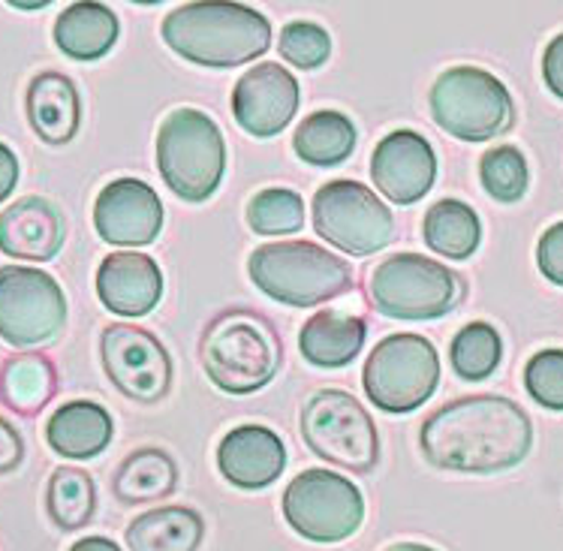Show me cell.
<instances>
[{"label": "cell", "instance_id": "1", "mask_svg": "<svg viewBox=\"0 0 563 551\" xmlns=\"http://www.w3.org/2000/svg\"><path fill=\"white\" fill-rule=\"evenodd\" d=\"M419 449L438 471L504 473L530 455L533 426L504 395H467L428 416Z\"/></svg>", "mask_w": 563, "mask_h": 551}, {"label": "cell", "instance_id": "2", "mask_svg": "<svg viewBox=\"0 0 563 551\" xmlns=\"http://www.w3.org/2000/svg\"><path fill=\"white\" fill-rule=\"evenodd\" d=\"M161 34L178 58L214 69L242 67L272 46V22L247 3H181Z\"/></svg>", "mask_w": 563, "mask_h": 551}, {"label": "cell", "instance_id": "3", "mask_svg": "<svg viewBox=\"0 0 563 551\" xmlns=\"http://www.w3.org/2000/svg\"><path fill=\"white\" fill-rule=\"evenodd\" d=\"M199 359L220 392L253 395L277 377L284 344L263 313L235 308L208 322L199 341Z\"/></svg>", "mask_w": 563, "mask_h": 551}, {"label": "cell", "instance_id": "4", "mask_svg": "<svg viewBox=\"0 0 563 551\" xmlns=\"http://www.w3.org/2000/svg\"><path fill=\"white\" fill-rule=\"evenodd\" d=\"M247 275L263 296L289 308H317L356 284V272L344 256L313 242L263 244L251 253Z\"/></svg>", "mask_w": 563, "mask_h": 551}, {"label": "cell", "instance_id": "5", "mask_svg": "<svg viewBox=\"0 0 563 551\" xmlns=\"http://www.w3.org/2000/svg\"><path fill=\"white\" fill-rule=\"evenodd\" d=\"M157 169L185 202H208L227 173V142L214 118L178 106L157 130Z\"/></svg>", "mask_w": 563, "mask_h": 551}, {"label": "cell", "instance_id": "6", "mask_svg": "<svg viewBox=\"0 0 563 551\" xmlns=\"http://www.w3.org/2000/svg\"><path fill=\"white\" fill-rule=\"evenodd\" d=\"M368 299L377 313L401 322L446 317L464 299V280L422 253H391L371 268Z\"/></svg>", "mask_w": 563, "mask_h": 551}, {"label": "cell", "instance_id": "7", "mask_svg": "<svg viewBox=\"0 0 563 551\" xmlns=\"http://www.w3.org/2000/svg\"><path fill=\"white\" fill-rule=\"evenodd\" d=\"M301 440L313 455L350 473H371L379 461V434L365 404L344 389H320L301 407Z\"/></svg>", "mask_w": 563, "mask_h": 551}, {"label": "cell", "instance_id": "8", "mask_svg": "<svg viewBox=\"0 0 563 551\" xmlns=\"http://www.w3.org/2000/svg\"><path fill=\"white\" fill-rule=\"evenodd\" d=\"M431 118L461 142H488L516 121V106L506 85L488 69L449 67L428 93Z\"/></svg>", "mask_w": 563, "mask_h": 551}, {"label": "cell", "instance_id": "9", "mask_svg": "<svg viewBox=\"0 0 563 551\" xmlns=\"http://www.w3.org/2000/svg\"><path fill=\"white\" fill-rule=\"evenodd\" d=\"M440 383L438 346L413 332L383 338L371 350L362 386L383 414H413L434 395Z\"/></svg>", "mask_w": 563, "mask_h": 551}, {"label": "cell", "instance_id": "10", "mask_svg": "<svg viewBox=\"0 0 563 551\" xmlns=\"http://www.w3.org/2000/svg\"><path fill=\"white\" fill-rule=\"evenodd\" d=\"M284 518L299 537L320 546L350 540L365 521V497L353 480L313 467L299 473L284 492Z\"/></svg>", "mask_w": 563, "mask_h": 551}, {"label": "cell", "instance_id": "11", "mask_svg": "<svg viewBox=\"0 0 563 551\" xmlns=\"http://www.w3.org/2000/svg\"><path fill=\"white\" fill-rule=\"evenodd\" d=\"M311 220L317 235L346 256L386 251L395 239L389 206L371 187L350 178L322 184L311 202Z\"/></svg>", "mask_w": 563, "mask_h": 551}, {"label": "cell", "instance_id": "12", "mask_svg": "<svg viewBox=\"0 0 563 551\" xmlns=\"http://www.w3.org/2000/svg\"><path fill=\"white\" fill-rule=\"evenodd\" d=\"M67 326V296L55 277L31 265L0 268V341L31 350L55 341Z\"/></svg>", "mask_w": 563, "mask_h": 551}, {"label": "cell", "instance_id": "13", "mask_svg": "<svg viewBox=\"0 0 563 551\" xmlns=\"http://www.w3.org/2000/svg\"><path fill=\"white\" fill-rule=\"evenodd\" d=\"M100 359L106 377L130 401L157 404L173 389V359L148 329L130 322L106 326L100 334Z\"/></svg>", "mask_w": 563, "mask_h": 551}, {"label": "cell", "instance_id": "14", "mask_svg": "<svg viewBox=\"0 0 563 551\" xmlns=\"http://www.w3.org/2000/svg\"><path fill=\"white\" fill-rule=\"evenodd\" d=\"M301 88L296 76L275 60H263L235 81L232 115L244 133L256 139H272L287 130L299 112Z\"/></svg>", "mask_w": 563, "mask_h": 551}, {"label": "cell", "instance_id": "15", "mask_svg": "<svg viewBox=\"0 0 563 551\" xmlns=\"http://www.w3.org/2000/svg\"><path fill=\"white\" fill-rule=\"evenodd\" d=\"M93 227L112 247H148L163 230L161 196L139 178H115L93 202Z\"/></svg>", "mask_w": 563, "mask_h": 551}, {"label": "cell", "instance_id": "16", "mask_svg": "<svg viewBox=\"0 0 563 551\" xmlns=\"http://www.w3.org/2000/svg\"><path fill=\"white\" fill-rule=\"evenodd\" d=\"M371 178L391 206H413L426 199L438 178L431 142L416 130H391L371 154Z\"/></svg>", "mask_w": 563, "mask_h": 551}, {"label": "cell", "instance_id": "17", "mask_svg": "<svg viewBox=\"0 0 563 551\" xmlns=\"http://www.w3.org/2000/svg\"><path fill=\"white\" fill-rule=\"evenodd\" d=\"M67 242V220L46 196H22L0 211V253L24 263H52Z\"/></svg>", "mask_w": 563, "mask_h": 551}, {"label": "cell", "instance_id": "18", "mask_svg": "<svg viewBox=\"0 0 563 551\" xmlns=\"http://www.w3.org/2000/svg\"><path fill=\"white\" fill-rule=\"evenodd\" d=\"M220 476L239 492H263L287 471V447L265 426H239L218 443Z\"/></svg>", "mask_w": 563, "mask_h": 551}, {"label": "cell", "instance_id": "19", "mask_svg": "<svg viewBox=\"0 0 563 551\" xmlns=\"http://www.w3.org/2000/svg\"><path fill=\"white\" fill-rule=\"evenodd\" d=\"M97 296L118 317H148L163 299V272L142 251H115L97 268Z\"/></svg>", "mask_w": 563, "mask_h": 551}, {"label": "cell", "instance_id": "20", "mask_svg": "<svg viewBox=\"0 0 563 551\" xmlns=\"http://www.w3.org/2000/svg\"><path fill=\"white\" fill-rule=\"evenodd\" d=\"M27 121L46 145H67L81 126V100L64 73L46 69L27 85Z\"/></svg>", "mask_w": 563, "mask_h": 551}, {"label": "cell", "instance_id": "21", "mask_svg": "<svg viewBox=\"0 0 563 551\" xmlns=\"http://www.w3.org/2000/svg\"><path fill=\"white\" fill-rule=\"evenodd\" d=\"M115 419L97 401H67L46 422V443L73 461L97 459L109 449Z\"/></svg>", "mask_w": 563, "mask_h": 551}, {"label": "cell", "instance_id": "22", "mask_svg": "<svg viewBox=\"0 0 563 551\" xmlns=\"http://www.w3.org/2000/svg\"><path fill=\"white\" fill-rule=\"evenodd\" d=\"M368 338V326L356 313L344 310H320L301 326L299 350L305 362L322 371L353 365Z\"/></svg>", "mask_w": 563, "mask_h": 551}, {"label": "cell", "instance_id": "23", "mask_svg": "<svg viewBox=\"0 0 563 551\" xmlns=\"http://www.w3.org/2000/svg\"><path fill=\"white\" fill-rule=\"evenodd\" d=\"M130 551H199L206 540V518L190 506H161L126 525Z\"/></svg>", "mask_w": 563, "mask_h": 551}, {"label": "cell", "instance_id": "24", "mask_svg": "<svg viewBox=\"0 0 563 551\" xmlns=\"http://www.w3.org/2000/svg\"><path fill=\"white\" fill-rule=\"evenodd\" d=\"M121 24L106 3H73L55 22V46L73 60H100L118 43Z\"/></svg>", "mask_w": 563, "mask_h": 551}, {"label": "cell", "instance_id": "25", "mask_svg": "<svg viewBox=\"0 0 563 551\" xmlns=\"http://www.w3.org/2000/svg\"><path fill=\"white\" fill-rule=\"evenodd\" d=\"M175 488H178V464L169 452L157 447H142L130 452L112 480L115 497L130 506L163 500V497L175 494Z\"/></svg>", "mask_w": 563, "mask_h": 551}, {"label": "cell", "instance_id": "26", "mask_svg": "<svg viewBox=\"0 0 563 551\" xmlns=\"http://www.w3.org/2000/svg\"><path fill=\"white\" fill-rule=\"evenodd\" d=\"M58 371L43 353H19L3 362L0 398L19 416H36L55 398Z\"/></svg>", "mask_w": 563, "mask_h": 551}, {"label": "cell", "instance_id": "27", "mask_svg": "<svg viewBox=\"0 0 563 551\" xmlns=\"http://www.w3.org/2000/svg\"><path fill=\"white\" fill-rule=\"evenodd\" d=\"M422 239H426L428 251L449 256V260H467L483 242V223L467 202L440 199L426 211Z\"/></svg>", "mask_w": 563, "mask_h": 551}, {"label": "cell", "instance_id": "28", "mask_svg": "<svg viewBox=\"0 0 563 551\" xmlns=\"http://www.w3.org/2000/svg\"><path fill=\"white\" fill-rule=\"evenodd\" d=\"M356 124L353 118L334 109H320L305 118L292 136V148L311 166H338L356 151Z\"/></svg>", "mask_w": 563, "mask_h": 551}, {"label": "cell", "instance_id": "29", "mask_svg": "<svg viewBox=\"0 0 563 551\" xmlns=\"http://www.w3.org/2000/svg\"><path fill=\"white\" fill-rule=\"evenodd\" d=\"M46 513L60 530H81L97 513V485L81 467H58L48 476Z\"/></svg>", "mask_w": 563, "mask_h": 551}, {"label": "cell", "instance_id": "30", "mask_svg": "<svg viewBox=\"0 0 563 551\" xmlns=\"http://www.w3.org/2000/svg\"><path fill=\"white\" fill-rule=\"evenodd\" d=\"M504 359V341L492 322H467L449 346V362L461 379H485L492 377Z\"/></svg>", "mask_w": 563, "mask_h": 551}, {"label": "cell", "instance_id": "31", "mask_svg": "<svg viewBox=\"0 0 563 551\" xmlns=\"http://www.w3.org/2000/svg\"><path fill=\"white\" fill-rule=\"evenodd\" d=\"M247 223L256 235H292L305 227V199L289 187H265L247 202Z\"/></svg>", "mask_w": 563, "mask_h": 551}, {"label": "cell", "instance_id": "32", "mask_svg": "<svg viewBox=\"0 0 563 551\" xmlns=\"http://www.w3.org/2000/svg\"><path fill=\"white\" fill-rule=\"evenodd\" d=\"M479 178H483L485 194L492 196L495 202L512 206V202H521V196L528 194V161H525V154L516 145H497V148L483 154Z\"/></svg>", "mask_w": 563, "mask_h": 551}, {"label": "cell", "instance_id": "33", "mask_svg": "<svg viewBox=\"0 0 563 551\" xmlns=\"http://www.w3.org/2000/svg\"><path fill=\"white\" fill-rule=\"evenodd\" d=\"M280 58L299 69H317L332 58V36L317 22H289L277 43Z\"/></svg>", "mask_w": 563, "mask_h": 551}, {"label": "cell", "instance_id": "34", "mask_svg": "<svg viewBox=\"0 0 563 551\" xmlns=\"http://www.w3.org/2000/svg\"><path fill=\"white\" fill-rule=\"evenodd\" d=\"M525 389L545 410L563 414V350H540L525 367Z\"/></svg>", "mask_w": 563, "mask_h": 551}, {"label": "cell", "instance_id": "35", "mask_svg": "<svg viewBox=\"0 0 563 551\" xmlns=\"http://www.w3.org/2000/svg\"><path fill=\"white\" fill-rule=\"evenodd\" d=\"M537 263H540L542 275L563 287V220L542 232L540 244H537Z\"/></svg>", "mask_w": 563, "mask_h": 551}, {"label": "cell", "instance_id": "36", "mask_svg": "<svg viewBox=\"0 0 563 551\" xmlns=\"http://www.w3.org/2000/svg\"><path fill=\"white\" fill-rule=\"evenodd\" d=\"M24 461V440L15 428L0 416V476L22 467Z\"/></svg>", "mask_w": 563, "mask_h": 551}, {"label": "cell", "instance_id": "37", "mask_svg": "<svg viewBox=\"0 0 563 551\" xmlns=\"http://www.w3.org/2000/svg\"><path fill=\"white\" fill-rule=\"evenodd\" d=\"M542 76H545V85L549 91L563 100V34H558L545 48V58H542Z\"/></svg>", "mask_w": 563, "mask_h": 551}, {"label": "cell", "instance_id": "38", "mask_svg": "<svg viewBox=\"0 0 563 551\" xmlns=\"http://www.w3.org/2000/svg\"><path fill=\"white\" fill-rule=\"evenodd\" d=\"M19 184V157L10 145L0 142V202H7Z\"/></svg>", "mask_w": 563, "mask_h": 551}, {"label": "cell", "instance_id": "39", "mask_svg": "<svg viewBox=\"0 0 563 551\" xmlns=\"http://www.w3.org/2000/svg\"><path fill=\"white\" fill-rule=\"evenodd\" d=\"M69 551H121V546L109 537H85V540L73 542Z\"/></svg>", "mask_w": 563, "mask_h": 551}, {"label": "cell", "instance_id": "40", "mask_svg": "<svg viewBox=\"0 0 563 551\" xmlns=\"http://www.w3.org/2000/svg\"><path fill=\"white\" fill-rule=\"evenodd\" d=\"M386 551H438L431 546H422V542H398V546H389Z\"/></svg>", "mask_w": 563, "mask_h": 551}, {"label": "cell", "instance_id": "41", "mask_svg": "<svg viewBox=\"0 0 563 551\" xmlns=\"http://www.w3.org/2000/svg\"><path fill=\"white\" fill-rule=\"evenodd\" d=\"M15 10H43V7H48V3H12Z\"/></svg>", "mask_w": 563, "mask_h": 551}]
</instances>
